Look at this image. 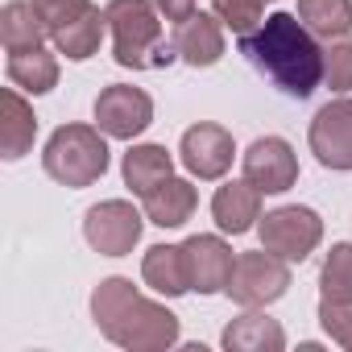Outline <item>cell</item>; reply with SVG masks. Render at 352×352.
<instances>
[{"mask_svg": "<svg viewBox=\"0 0 352 352\" xmlns=\"http://www.w3.org/2000/svg\"><path fill=\"white\" fill-rule=\"evenodd\" d=\"M298 21L323 42L348 38L352 34V0H298Z\"/></svg>", "mask_w": 352, "mask_h": 352, "instance_id": "obj_23", "label": "cell"}, {"mask_svg": "<svg viewBox=\"0 0 352 352\" xmlns=\"http://www.w3.org/2000/svg\"><path fill=\"white\" fill-rule=\"evenodd\" d=\"M311 153L327 170H352V96H336L311 120Z\"/></svg>", "mask_w": 352, "mask_h": 352, "instance_id": "obj_10", "label": "cell"}, {"mask_svg": "<svg viewBox=\"0 0 352 352\" xmlns=\"http://www.w3.org/2000/svg\"><path fill=\"white\" fill-rule=\"evenodd\" d=\"M220 344H224L228 352H282V348H286V331H282V323L270 319L261 307H245V315H236V319L224 327Z\"/></svg>", "mask_w": 352, "mask_h": 352, "instance_id": "obj_16", "label": "cell"}, {"mask_svg": "<svg viewBox=\"0 0 352 352\" xmlns=\"http://www.w3.org/2000/svg\"><path fill=\"white\" fill-rule=\"evenodd\" d=\"M120 170H124V187H129L133 195H149L157 183H166L170 174H174V157H170L166 145L145 141V145H133V149L124 153Z\"/></svg>", "mask_w": 352, "mask_h": 352, "instance_id": "obj_19", "label": "cell"}, {"mask_svg": "<svg viewBox=\"0 0 352 352\" xmlns=\"http://www.w3.org/2000/svg\"><path fill=\"white\" fill-rule=\"evenodd\" d=\"M179 157L183 166L204 183H216L232 170V157H236V141L224 124H212V120H199L183 133L179 141Z\"/></svg>", "mask_w": 352, "mask_h": 352, "instance_id": "obj_9", "label": "cell"}, {"mask_svg": "<svg viewBox=\"0 0 352 352\" xmlns=\"http://www.w3.org/2000/svg\"><path fill=\"white\" fill-rule=\"evenodd\" d=\"M38 5V13H42V21H46V30H50V38L67 25V21H75L91 0H34Z\"/></svg>", "mask_w": 352, "mask_h": 352, "instance_id": "obj_28", "label": "cell"}, {"mask_svg": "<svg viewBox=\"0 0 352 352\" xmlns=\"http://www.w3.org/2000/svg\"><path fill=\"white\" fill-rule=\"evenodd\" d=\"M241 162H245V179L261 195H282L298 183V157L286 137H257Z\"/></svg>", "mask_w": 352, "mask_h": 352, "instance_id": "obj_11", "label": "cell"}, {"mask_svg": "<svg viewBox=\"0 0 352 352\" xmlns=\"http://www.w3.org/2000/svg\"><path fill=\"white\" fill-rule=\"evenodd\" d=\"M212 220H216L220 232L245 236V232L257 228V220H261V191H257L249 179L216 187V195H212Z\"/></svg>", "mask_w": 352, "mask_h": 352, "instance_id": "obj_14", "label": "cell"}, {"mask_svg": "<svg viewBox=\"0 0 352 352\" xmlns=\"http://www.w3.org/2000/svg\"><path fill=\"white\" fill-rule=\"evenodd\" d=\"M96 124L104 137L116 141H133L153 124V100L149 91L133 87V83H112L96 96Z\"/></svg>", "mask_w": 352, "mask_h": 352, "instance_id": "obj_8", "label": "cell"}, {"mask_svg": "<svg viewBox=\"0 0 352 352\" xmlns=\"http://www.w3.org/2000/svg\"><path fill=\"white\" fill-rule=\"evenodd\" d=\"M153 5H157V13H162L166 21H174V25L187 21V17L195 13V0H153Z\"/></svg>", "mask_w": 352, "mask_h": 352, "instance_id": "obj_29", "label": "cell"}, {"mask_svg": "<svg viewBox=\"0 0 352 352\" xmlns=\"http://www.w3.org/2000/svg\"><path fill=\"white\" fill-rule=\"evenodd\" d=\"M319 323L331 336V344H340L344 352H352V302H331L319 298Z\"/></svg>", "mask_w": 352, "mask_h": 352, "instance_id": "obj_27", "label": "cell"}, {"mask_svg": "<svg viewBox=\"0 0 352 352\" xmlns=\"http://www.w3.org/2000/svg\"><path fill=\"white\" fill-rule=\"evenodd\" d=\"M91 319L104 340L129 352H162L179 344V315L145 298L129 278H104L91 290Z\"/></svg>", "mask_w": 352, "mask_h": 352, "instance_id": "obj_2", "label": "cell"}, {"mask_svg": "<svg viewBox=\"0 0 352 352\" xmlns=\"http://www.w3.org/2000/svg\"><path fill=\"white\" fill-rule=\"evenodd\" d=\"M108 30H112V58L129 71H157L179 58V46L162 38V13L153 0H108Z\"/></svg>", "mask_w": 352, "mask_h": 352, "instance_id": "obj_3", "label": "cell"}, {"mask_svg": "<svg viewBox=\"0 0 352 352\" xmlns=\"http://www.w3.org/2000/svg\"><path fill=\"white\" fill-rule=\"evenodd\" d=\"M174 46H179V58L195 71L204 67H216L228 50L224 42V21L216 13H191L187 21H179V30H174Z\"/></svg>", "mask_w": 352, "mask_h": 352, "instance_id": "obj_13", "label": "cell"}, {"mask_svg": "<svg viewBox=\"0 0 352 352\" xmlns=\"http://www.w3.org/2000/svg\"><path fill=\"white\" fill-rule=\"evenodd\" d=\"M216 5V17L232 30V34H253L265 17V5H274V0H212Z\"/></svg>", "mask_w": 352, "mask_h": 352, "instance_id": "obj_26", "label": "cell"}, {"mask_svg": "<svg viewBox=\"0 0 352 352\" xmlns=\"http://www.w3.org/2000/svg\"><path fill=\"white\" fill-rule=\"evenodd\" d=\"M183 253H187V274H191V290L199 294H220L228 290V278H232V245L224 236H212V232H195L183 241Z\"/></svg>", "mask_w": 352, "mask_h": 352, "instance_id": "obj_12", "label": "cell"}, {"mask_svg": "<svg viewBox=\"0 0 352 352\" xmlns=\"http://www.w3.org/2000/svg\"><path fill=\"white\" fill-rule=\"evenodd\" d=\"M323 83L331 91H352V38H336L323 46Z\"/></svg>", "mask_w": 352, "mask_h": 352, "instance_id": "obj_25", "label": "cell"}, {"mask_svg": "<svg viewBox=\"0 0 352 352\" xmlns=\"http://www.w3.org/2000/svg\"><path fill=\"white\" fill-rule=\"evenodd\" d=\"M241 54L294 100H307L323 83V50L298 13H270L253 34H241Z\"/></svg>", "mask_w": 352, "mask_h": 352, "instance_id": "obj_1", "label": "cell"}, {"mask_svg": "<svg viewBox=\"0 0 352 352\" xmlns=\"http://www.w3.org/2000/svg\"><path fill=\"white\" fill-rule=\"evenodd\" d=\"M42 166L54 183L79 191L91 187L108 174V141L100 133V124H63L50 133L46 149H42Z\"/></svg>", "mask_w": 352, "mask_h": 352, "instance_id": "obj_4", "label": "cell"}, {"mask_svg": "<svg viewBox=\"0 0 352 352\" xmlns=\"http://www.w3.org/2000/svg\"><path fill=\"white\" fill-rule=\"evenodd\" d=\"M46 38H50V30H46V21H42L34 0H9V5L0 9V42H5L9 54L34 50Z\"/></svg>", "mask_w": 352, "mask_h": 352, "instance_id": "obj_20", "label": "cell"}, {"mask_svg": "<svg viewBox=\"0 0 352 352\" xmlns=\"http://www.w3.org/2000/svg\"><path fill=\"white\" fill-rule=\"evenodd\" d=\"M257 236H261V249L278 253L282 261H307L319 241H323V220L319 212L311 208H298V204H286V208H274L257 220Z\"/></svg>", "mask_w": 352, "mask_h": 352, "instance_id": "obj_5", "label": "cell"}, {"mask_svg": "<svg viewBox=\"0 0 352 352\" xmlns=\"http://www.w3.org/2000/svg\"><path fill=\"white\" fill-rule=\"evenodd\" d=\"M34 137H38L34 104L21 96V87H5V96H0V149H5V157L9 162L25 157L34 149Z\"/></svg>", "mask_w": 352, "mask_h": 352, "instance_id": "obj_17", "label": "cell"}, {"mask_svg": "<svg viewBox=\"0 0 352 352\" xmlns=\"http://www.w3.org/2000/svg\"><path fill=\"white\" fill-rule=\"evenodd\" d=\"M141 212L129 199H104L83 212V241L100 257H129L141 241Z\"/></svg>", "mask_w": 352, "mask_h": 352, "instance_id": "obj_7", "label": "cell"}, {"mask_svg": "<svg viewBox=\"0 0 352 352\" xmlns=\"http://www.w3.org/2000/svg\"><path fill=\"white\" fill-rule=\"evenodd\" d=\"M286 290H290V261H282L270 249H253V253H236L224 294L236 307H270Z\"/></svg>", "mask_w": 352, "mask_h": 352, "instance_id": "obj_6", "label": "cell"}, {"mask_svg": "<svg viewBox=\"0 0 352 352\" xmlns=\"http://www.w3.org/2000/svg\"><path fill=\"white\" fill-rule=\"evenodd\" d=\"M104 30H108V13L96 9V5H87L75 21H67V25L54 34V50L67 54L71 63H83V58H91V54L100 50Z\"/></svg>", "mask_w": 352, "mask_h": 352, "instance_id": "obj_22", "label": "cell"}, {"mask_svg": "<svg viewBox=\"0 0 352 352\" xmlns=\"http://www.w3.org/2000/svg\"><path fill=\"white\" fill-rule=\"evenodd\" d=\"M9 83L30 91V96H46L58 87V58L46 50V46H34V50H17L9 54V67H5Z\"/></svg>", "mask_w": 352, "mask_h": 352, "instance_id": "obj_21", "label": "cell"}, {"mask_svg": "<svg viewBox=\"0 0 352 352\" xmlns=\"http://www.w3.org/2000/svg\"><path fill=\"white\" fill-rule=\"evenodd\" d=\"M141 278L149 290L166 294V298H179L191 290V274H187V253L183 245H153L141 257Z\"/></svg>", "mask_w": 352, "mask_h": 352, "instance_id": "obj_18", "label": "cell"}, {"mask_svg": "<svg viewBox=\"0 0 352 352\" xmlns=\"http://www.w3.org/2000/svg\"><path fill=\"white\" fill-rule=\"evenodd\" d=\"M141 208H145V220L157 224V228H183L199 208V191L187 179H174L170 174V179L157 183L149 195H141Z\"/></svg>", "mask_w": 352, "mask_h": 352, "instance_id": "obj_15", "label": "cell"}, {"mask_svg": "<svg viewBox=\"0 0 352 352\" xmlns=\"http://www.w3.org/2000/svg\"><path fill=\"white\" fill-rule=\"evenodd\" d=\"M319 290L331 302H352V245L336 241L319 265Z\"/></svg>", "mask_w": 352, "mask_h": 352, "instance_id": "obj_24", "label": "cell"}]
</instances>
